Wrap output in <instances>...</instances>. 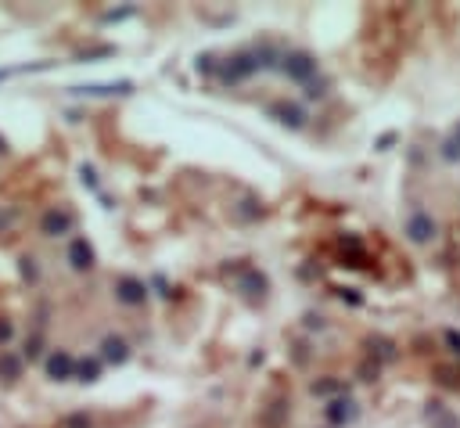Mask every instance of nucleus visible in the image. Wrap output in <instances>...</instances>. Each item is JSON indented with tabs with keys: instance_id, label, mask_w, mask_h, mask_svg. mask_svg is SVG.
<instances>
[{
	"instance_id": "1",
	"label": "nucleus",
	"mask_w": 460,
	"mask_h": 428,
	"mask_svg": "<svg viewBox=\"0 0 460 428\" xmlns=\"http://www.w3.org/2000/svg\"><path fill=\"white\" fill-rule=\"evenodd\" d=\"M104 349H108V356H119V360H122V342H112V338H108Z\"/></svg>"
}]
</instances>
